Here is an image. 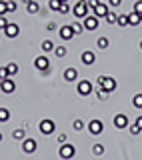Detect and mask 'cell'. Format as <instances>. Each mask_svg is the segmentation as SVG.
Wrapping results in <instances>:
<instances>
[{
  "label": "cell",
  "mask_w": 142,
  "mask_h": 160,
  "mask_svg": "<svg viewBox=\"0 0 142 160\" xmlns=\"http://www.w3.org/2000/svg\"><path fill=\"white\" fill-rule=\"evenodd\" d=\"M10 76V74H8V70H6V66H4V68H0V82H4V80H6Z\"/></svg>",
  "instance_id": "34"
},
{
  "label": "cell",
  "mask_w": 142,
  "mask_h": 160,
  "mask_svg": "<svg viewBox=\"0 0 142 160\" xmlns=\"http://www.w3.org/2000/svg\"><path fill=\"white\" fill-rule=\"evenodd\" d=\"M128 128H130V132H132L134 136H136V134H140V132H142V128H140V126H138V124H136V122H134V124H130Z\"/></svg>",
  "instance_id": "33"
},
{
  "label": "cell",
  "mask_w": 142,
  "mask_h": 160,
  "mask_svg": "<svg viewBox=\"0 0 142 160\" xmlns=\"http://www.w3.org/2000/svg\"><path fill=\"white\" fill-rule=\"evenodd\" d=\"M6 12H8V6H6V2H4V0H0V16H4Z\"/></svg>",
  "instance_id": "37"
},
{
  "label": "cell",
  "mask_w": 142,
  "mask_h": 160,
  "mask_svg": "<svg viewBox=\"0 0 142 160\" xmlns=\"http://www.w3.org/2000/svg\"><path fill=\"white\" fill-rule=\"evenodd\" d=\"M76 78H78V70L76 68H66L64 70V80H66V82H74Z\"/></svg>",
  "instance_id": "16"
},
{
  "label": "cell",
  "mask_w": 142,
  "mask_h": 160,
  "mask_svg": "<svg viewBox=\"0 0 142 160\" xmlns=\"http://www.w3.org/2000/svg\"><path fill=\"white\" fill-rule=\"evenodd\" d=\"M134 12H138L142 16V0H136V2H134Z\"/></svg>",
  "instance_id": "38"
},
{
  "label": "cell",
  "mask_w": 142,
  "mask_h": 160,
  "mask_svg": "<svg viewBox=\"0 0 142 160\" xmlns=\"http://www.w3.org/2000/svg\"><path fill=\"white\" fill-rule=\"evenodd\" d=\"M96 86H102L104 90H108V92H114V90H116V80L112 76H98Z\"/></svg>",
  "instance_id": "2"
},
{
  "label": "cell",
  "mask_w": 142,
  "mask_h": 160,
  "mask_svg": "<svg viewBox=\"0 0 142 160\" xmlns=\"http://www.w3.org/2000/svg\"><path fill=\"white\" fill-rule=\"evenodd\" d=\"M116 24H118V26H130V22H128V14H118V22H116Z\"/></svg>",
  "instance_id": "20"
},
{
  "label": "cell",
  "mask_w": 142,
  "mask_h": 160,
  "mask_svg": "<svg viewBox=\"0 0 142 160\" xmlns=\"http://www.w3.org/2000/svg\"><path fill=\"white\" fill-rule=\"evenodd\" d=\"M60 6H62V2H60V0H50V2H48V8L54 10V12H58Z\"/></svg>",
  "instance_id": "24"
},
{
  "label": "cell",
  "mask_w": 142,
  "mask_h": 160,
  "mask_svg": "<svg viewBox=\"0 0 142 160\" xmlns=\"http://www.w3.org/2000/svg\"><path fill=\"white\" fill-rule=\"evenodd\" d=\"M76 90H78L80 96H88V94L94 90V86H92V82H90V80H80L78 86H76Z\"/></svg>",
  "instance_id": "4"
},
{
  "label": "cell",
  "mask_w": 142,
  "mask_h": 160,
  "mask_svg": "<svg viewBox=\"0 0 142 160\" xmlns=\"http://www.w3.org/2000/svg\"><path fill=\"white\" fill-rule=\"evenodd\" d=\"M104 20H106V22H108V24H116V22H118V14L110 10V12L106 14V18H104Z\"/></svg>",
  "instance_id": "21"
},
{
  "label": "cell",
  "mask_w": 142,
  "mask_h": 160,
  "mask_svg": "<svg viewBox=\"0 0 142 160\" xmlns=\"http://www.w3.org/2000/svg\"><path fill=\"white\" fill-rule=\"evenodd\" d=\"M140 50H142V40H140Z\"/></svg>",
  "instance_id": "45"
},
{
  "label": "cell",
  "mask_w": 142,
  "mask_h": 160,
  "mask_svg": "<svg viewBox=\"0 0 142 160\" xmlns=\"http://www.w3.org/2000/svg\"><path fill=\"white\" fill-rule=\"evenodd\" d=\"M70 26H72L74 34H82V32H84V24H82V22H78V20H76V22H72Z\"/></svg>",
  "instance_id": "22"
},
{
  "label": "cell",
  "mask_w": 142,
  "mask_h": 160,
  "mask_svg": "<svg viewBox=\"0 0 142 160\" xmlns=\"http://www.w3.org/2000/svg\"><path fill=\"white\" fill-rule=\"evenodd\" d=\"M0 142H2V134H0Z\"/></svg>",
  "instance_id": "47"
},
{
  "label": "cell",
  "mask_w": 142,
  "mask_h": 160,
  "mask_svg": "<svg viewBox=\"0 0 142 160\" xmlns=\"http://www.w3.org/2000/svg\"><path fill=\"white\" fill-rule=\"evenodd\" d=\"M58 34H60V38H62V40H70V38L76 36L74 30H72V26H62V28L58 30Z\"/></svg>",
  "instance_id": "14"
},
{
  "label": "cell",
  "mask_w": 142,
  "mask_h": 160,
  "mask_svg": "<svg viewBox=\"0 0 142 160\" xmlns=\"http://www.w3.org/2000/svg\"><path fill=\"white\" fill-rule=\"evenodd\" d=\"M54 128H56V126H54V122H52L50 118H44L42 122H40V132H42V134H46V136L54 132Z\"/></svg>",
  "instance_id": "7"
},
{
  "label": "cell",
  "mask_w": 142,
  "mask_h": 160,
  "mask_svg": "<svg viewBox=\"0 0 142 160\" xmlns=\"http://www.w3.org/2000/svg\"><path fill=\"white\" fill-rule=\"evenodd\" d=\"M70 10H72V8H70L66 2H62V6H60V10H58V12H60V14H68Z\"/></svg>",
  "instance_id": "36"
},
{
  "label": "cell",
  "mask_w": 142,
  "mask_h": 160,
  "mask_svg": "<svg viewBox=\"0 0 142 160\" xmlns=\"http://www.w3.org/2000/svg\"><path fill=\"white\" fill-rule=\"evenodd\" d=\"M86 2H88V8H96V6H98V4H100V0H86Z\"/></svg>",
  "instance_id": "39"
},
{
  "label": "cell",
  "mask_w": 142,
  "mask_h": 160,
  "mask_svg": "<svg viewBox=\"0 0 142 160\" xmlns=\"http://www.w3.org/2000/svg\"><path fill=\"white\" fill-rule=\"evenodd\" d=\"M102 130H104V124L100 122V120H90L88 122V132L90 134H94V136H98V134H102Z\"/></svg>",
  "instance_id": "5"
},
{
  "label": "cell",
  "mask_w": 142,
  "mask_h": 160,
  "mask_svg": "<svg viewBox=\"0 0 142 160\" xmlns=\"http://www.w3.org/2000/svg\"><path fill=\"white\" fill-rule=\"evenodd\" d=\"M80 58H82V64H86V66H92V64L96 62V54L92 52V50H84Z\"/></svg>",
  "instance_id": "11"
},
{
  "label": "cell",
  "mask_w": 142,
  "mask_h": 160,
  "mask_svg": "<svg viewBox=\"0 0 142 160\" xmlns=\"http://www.w3.org/2000/svg\"><path fill=\"white\" fill-rule=\"evenodd\" d=\"M6 6H8V12H14V10L18 8V4L14 2V0H8V2H6Z\"/></svg>",
  "instance_id": "35"
},
{
  "label": "cell",
  "mask_w": 142,
  "mask_h": 160,
  "mask_svg": "<svg viewBox=\"0 0 142 160\" xmlns=\"http://www.w3.org/2000/svg\"><path fill=\"white\" fill-rule=\"evenodd\" d=\"M36 146H38V144H36V140H34V138H24L22 140V150L26 154H32L34 150H36Z\"/></svg>",
  "instance_id": "9"
},
{
  "label": "cell",
  "mask_w": 142,
  "mask_h": 160,
  "mask_svg": "<svg viewBox=\"0 0 142 160\" xmlns=\"http://www.w3.org/2000/svg\"><path fill=\"white\" fill-rule=\"evenodd\" d=\"M12 136L16 138V140H24V138H26V136H24V128H16L12 132Z\"/></svg>",
  "instance_id": "29"
},
{
  "label": "cell",
  "mask_w": 142,
  "mask_h": 160,
  "mask_svg": "<svg viewBox=\"0 0 142 160\" xmlns=\"http://www.w3.org/2000/svg\"><path fill=\"white\" fill-rule=\"evenodd\" d=\"M0 84H2V82H0Z\"/></svg>",
  "instance_id": "48"
},
{
  "label": "cell",
  "mask_w": 142,
  "mask_h": 160,
  "mask_svg": "<svg viewBox=\"0 0 142 160\" xmlns=\"http://www.w3.org/2000/svg\"><path fill=\"white\" fill-rule=\"evenodd\" d=\"M72 128L76 130V132H80V130L84 128V122H82V120H74V122H72Z\"/></svg>",
  "instance_id": "32"
},
{
  "label": "cell",
  "mask_w": 142,
  "mask_h": 160,
  "mask_svg": "<svg viewBox=\"0 0 142 160\" xmlns=\"http://www.w3.org/2000/svg\"><path fill=\"white\" fill-rule=\"evenodd\" d=\"M46 28H48V30H56V24H54V22H48Z\"/></svg>",
  "instance_id": "43"
},
{
  "label": "cell",
  "mask_w": 142,
  "mask_h": 160,
  "mask_svg": "<svg viewBox=\"0 0 142 160\" xmlns=\"http://www.w3.org/2000/svg\"><path fill=\"white\" fill-rule=\"evenodd\" d=\"M110 94H112V92H108V90H104L102 86H96V96H98L100 100H106V98L110 96Z\"/></svg>",
  "instance_id": "19"
},
{
  "label": "cell",
  "mask_w": 142,
  "mask_h": 160,
  "mask_svg": "<svg viewBox=\"0 0 142 160\" xmlns=\"http://www.w3.org/2000/svg\"><path fill=\"white\" fill-rule=\"evenodd\" d=\"M136 124H138V126L142 128V116H138V118H136Z\"/></svg>",
  "instance_id": "44"
},
{
  "label": "cell",
  "mask_w": 142,
  "mask_h": 160,
  "mask_svg": "<svg viewBox=\"0 0 142 160\" xmlns=\"http://www.w3.org/2000/svg\"><path fill=\"white\" fill-rule=\"evenodd\" d=\"M42 50H44V52H52V50H54V44L50 42V40H44V42H42Z\"/></svg>",
  "instance_id": "31"
},
{
  "label": "cell",
  "mask_w": 142,
  "mask_h": 160,
  "mask_svg": "<svg viewBox=\"0 0 142 160\" xmlns=\"http://www.w3.org/2000/svg\"><path fill=\"white\" fill-rule=\"evenodd\" d=\"M88 2H86V0H78V2H76L74 4V6H72V14H74V16H76V20H80V18H86V16H88Z\"/></svg>",
  "instance_id": "1"
},
{
  "label": "cell",
  "mask_w": 142,
  "mask_h": 160,
  "mask_svg": "<svg viewBox=\"0 0 142 160\" xmlns=\"http://www.w3.org/2000/svg\"><path fill=\"white\" fill-rule=\"evenodd\" d=\"M108 12H110L108 4H102V2L94 8V16H98V18H106V14H108Z\"/></svg>",
  "instance_id": "15"
},
{
  "label": "cell",
  "mask_w": 142,
  "mask_h": 160,
  "mask_svg": "<svg viewBox=\"0 0 142 160\" xmlns=\"http://www.w3.org/2000/svg\"><path fill=\"white\" fill-rule=\"evenodd\" d=\"M114 126L118 130H124L128 126V116H126V114H116L114 116Z\"/></svg>",
  "instance_id": "10"
},
{
  "label": "cell",
  "mask_w": 142,
  "mask_h": 160,
  "mask_svg": "<svg viewBox=\"0 0 142 160\" xmlns=\"http://www.w3.org/2000/svg\"><path fill=\"white\" fill-rule=\"evenodd\" d=\"M66 52H68V50L64 48V46H56V48H54V54H56L58 58H64V56H66Z\"/></svg>",
  "instance_id": "28"
},
{
  "label": "cell",
  "mask_w": 142,
  "mask_h": 160,
  "mask_svg": "<svg viewBox=\"0 0 142 160\" xmlns=\"http://www.w3.org/2000/svg\"><path fill=\"white\" fill-rule=\"evenodd\" d=\"M8 24H10V22H8V20H6V18H4V16H0V28H2V30H4V28H6V26H8Z\"/></svg>",
  "instance_id": "40"
},
{
  "label": "cell",
  "mask_w": 142,
  "mask_h": 160,
  "mask_svg": "<svg viewBox=\"0 0 142 160\" xmlns=\"http://www.w3.org/2000/svg\"><path fill=\"white\" fill-rule=\"evenodd\" d=\"M76 154V150H74V146L72 144H60V148H58V156L62 158V160H70Z\"/></svg>",
  "instance_id": "3"
},
{
  "label": "cell",
  "mask_w": 142,
  "mask_h": 160,
  "mask_svg": "<svg viewBox=\"0 0 142 160\" xmlns=\"http://www.w3.org/2000/svg\"><path fill=\"white\" fill-rule=\"evenodd\" d=\"M120 2H122V0H108V6H120Z\"/></svg>",
  "instance_id": "42"
},
{
  "label": "cell",
  "mask_w": 142,
  "mask_h": 160,
  "mask_svg": "<svg viewBox=\"0 0 142 160\" xmlns=\"http://www.w3.org/2000/svg\"><path fill=\"white\" fill-rule=\"evenodd\" d=\"M66 140H68L66 134H58V144H66Z\"/></svg>",
  "instance_id": "41"
},
{
  "label": "cell",
  "mask_w": 142,
  "mask_h": 160,
  "mask_svg": "<svg viewBox=\"0 0 142 160\" xmlns=\"http://www.w3.org/2000/svg\"><path fill=\"white\" fill-rule=\"evenodd\" d=\"M8 118H10V112L6 108H0V122H8Z\"/></svg>",
  "instance_id": "30"
},
{
  "label": "cell",
  "mask_w": 142,
  "mask_h": 160,
  "mask_svg": "<svg viewBox=\"0 0 142 160\" xmlns=\"http://www.w3.org/2000/svg\"><path fill=\"white\" fill-rule=\"evenodd\" d=\"M128 22H130V26H138V24H142V16L132 10V12L128 14Z\"/></svg>",
  "instance_id": "17"
},
{
  "label": "cell",
  "mask_w": 142,
  "mask_h": 160,
  "mask_svg": "<svg viewBox=\"0 0 142 160\" xmlns=\"http://www.w3.org/2000/svg\"><path fill=\"white\" fill-rule=\"evenodd\" d=\"M132 106L134 108H142V94H134L132 96Z\"/></svg>",
  "instance_id": "25"
},
{
  "label": "cell",
  "mask_w": 142,
  "mask_h": 160,
  "mask_svg": "<svg viewBox=\"0 0 142 160\" xmlns=\"http://www.w3.org/2000/svg\"><path fill=\"white\" fill-rule=\"evenodd\" d=\"M6 70H8L10 76H14V74L18 72V64H16V62H10V64H6Z\"/></svg>",
  "instance_id": "27"
},
{
  "label": "cell",
  "mask_w": 142,
  "mask_h": 160,
  "mask_svg": "<svg viewBox=\"0 0 142 160\" xmlns=\"http://www.w3.org/2000/svg\"><path fill=\"white\" fill-rule=\"evenodd\" d=\"M4 34H6L8 38H16L18 34H20V28H18V24H14V22H10L6 28H4Z\"/></svg>",
  "instance_id": "13"
},
{
  "label": "cell",
  "mask_w": 142,
  "mask_h": 160,
  "mask_svg": "<svg viewBox=\"0 0 142 160\" xmlns=\"http://www.w3.org/2000/svg\"><path fill=\"white\" fill-rule=\"evenodd\" d=\"M92 154H94V156H102V154H104V146H102V144H94V146H92Z\"/></svg>",
  "instance_id": "26"
},
{
  "label": "cell",
  "mask_w": 142,
  "mask_h": 160,
  "mask_svg": "<svg viewBox=\"0 0 142 160\" xmlns=\"http://www.w3.org/2000/svg\"><path fill=\"white\" fill-rule=\"evenodd\" d=\"M34 66H36L38 70H42V72H46V70L50 68V60L46 56H38L36 60H34Z\"/></svg>",
  "instance_id": "12"
},
{
  "label": "cell",
  "mask_w": 142,
  "mask_h": 160,
  "mask_svg": "<svg viewBox=\"0 0 142 160\" xmlns=\"http://www.w3.org/2000/svg\"><path fill=\"white\" fill-rule=\"evenodd\" d=\"M82 24H84V30H96L98 24H100V20H98V16H86Z\"/></svg>",
  "instance_id": "8"
},
{
  "label": "cell",
  "mask_w": 142,
  "mask_h": 160,
  "mask_svg": "<svg viewBox=\"0 0 142 160\" xmlns=\"http://www.w3.org/2000/svg\"><path fill=\"white\" fill-rule=\"evenodd\" d=\"M96 44H98V48H102V50H106V48L110 46V40L106 38V36H100V38H98V42H96Z\"/></svg>",
  "instance_id": "23"
},
{
  "label": "cell",
  "mask_w": 142,
  "mask_h": 160,
  "mask_svg": "<svg viewBox=\"0 0 142 160\" xmlns=\"http://www.w3.org/2000/svg\"><path fill=\"white\" fill-rule=\"evenodd\" d=\"M0 90H2L4 94H12L14 90H16V82H14V80H12V78L8 76V78L4 80L2 84H0Z\"/></svg>",
  "instance_id": "6"
},
{
  "label": "cell",
  "mask_w": 142,
  "mask_h": 160,
  "mask_svg": "<svg viewBox=\"0 0 142 160\" xmlns=\"http://www.w3.org/2000/svg\"><path fill=\"white\" fill-rule=\"evenodd\" d=\"M38 10H40V6H38L36 0H30V2L26 4V12H28V14H36Z\"/></svg>",
  "instance_id": "18"
},
{
  "label": "cell",
  "mask_w": 142,
  "mask_h": 160,
  "mask_svg": "<svg viewBox=\"0 0 142 160\" xmlns=\"http://www.w3.org/2000/svg\"><path fill=\"white\" fill-rule=\"evenodd\" d=\"M60 2H68V0H60Z\"/></svg>",
  "instance_id": "46"
}]
</instances>
